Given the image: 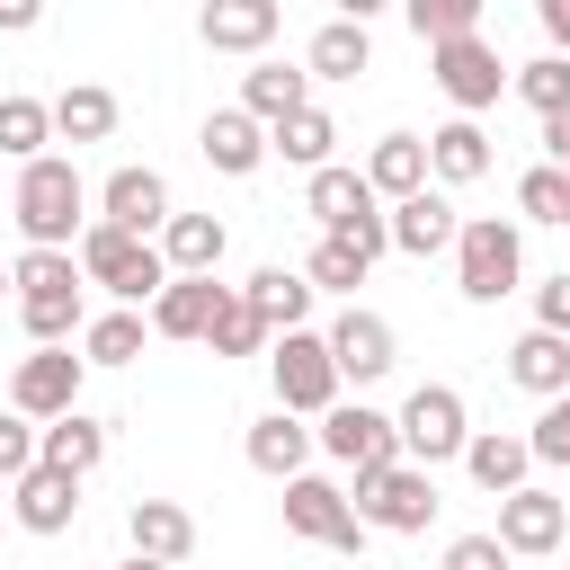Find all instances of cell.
Returning <instances> with one entry per match:
<instances>
[{"mask_svg":"<svg viewBox=\"0 0 570 570\" xmlns=\"http://www.w3.org/2000/svg\"><path fill=\"white\" fill-rule=\"evenodd\" d=\"M303 107H312V80H303L294 62L240 71V116H249V125H285V116H303Z\"/></svg>","mask_w":570,"mask_h":570,"instance_id":"83f0119b","label":"cell"},{"mask_svg":"<svg viewBox=\"0 0 570 570\" xmlns=\"http://www.w3.org/2000/svg\"><path fill=\"white\" fill-rule=\"evenodd\" d=\"M142 338H151L142 312H98V321H80V365H134Z\"/></svg>","mask_w":570,"mask_h":570,"instance_id":"836d02e7","label":"cell"},{"mask_svg":"<svg viewBox=\"0 0 570 570\" xmlns=\"http://www.w3.org/2000/svg\"><path fill=\"white\" fill-rule=\"evenodd\" d=\"M454 285H463V303L517 294V285H525V232H517L508 214H472V223L454 232Z\"/></svg>","mask_w":570,"mask_h":570,"instance_id":"3957f363","label":"cell"},{"mask_svg":"<svg viewBox=\"0 0 570 570\" xmlns=\"http://www.w3.org/2000/svg\"><path fill=\"white\" fill-rule=\"evenodd\" d=\"M107 419H89V410H71V419H53V428H36V463H53V472H71V481H89L98 463H107Z\"/></svg>","mask_w":570,"mask_h":570,"instance_id":"ffe728a7","label":"cell"},{"mask_svg":"<svg viewBox=\"0 0 570 570\" xmlns=\"http://www.w3.org/2000/svg\"><path fill=\"white\" fill-rule=\"evenodd\" d=\"M71 258H80V285H107V294H116V312H134V303H151V294L169 285L160 240H134V232H116V223H89V232L71 240Z\"/></svg>","mask_w":570,"mask_h":570,"instance_id":"7a4b0ae2","label":"cell"},{"mask_svg":"<svg viewBox=\"0 0 570 570\" xmlns=\"http://www.w3.org/2000/svg\"><path fill=\"white\" fill-rule=\"evenodd\" d=\"M508 383H517V392H534V401H561V392H570V338L525 330V338L508 347Z\"/></svg>","mask_w":570,"mask_h":570,"instance_id":"4dcf8cb0","label":"cell"},{"mask_svg":"<svg viewBox=\"0 0 570 570\" xmlns=\"http://www.w3.org/2000/svg\"><path fill=\"white\" fill-rule=\"evenodd\" d=\"M445 570H508V552H499V534H454Z\"/></svg>","mask_w":570,"mask_h":570,"instance_id":"ee69618b","label":"cell"},{"mask_svg":"<svg viewBox=\"0 0 570 570\" xmlns=\"http://www.w3.org/2000/svg\"><path fill=\"white\" fill-rule=\"evenodd\" d=\"M223 294H232V285H214V276H169L142 321H151V338H205L214 312H223Z\"/></svg>","mask_w":570,"mask_h":570,"instance_id":"ac0fdd59","label":"cell"},{"mask_svg":"<svg viewBox=\"0 0 570 570\" xmlns=\"http://www.w3.org/2000/svg\"><path fill=\"white\" fill-rule=\"evenodd\" d=\"M312 445H321L338 472H356V481H374V472H392V463H401V436H392V419H383V410H365V401H338V410H321Z\"/></svg>","mask_w":570,"mask_h":570,"instance_id":"ba28073f","label":"cell"},{"mask_svg":"<svg viewBox=\"0 0 570 570\" xmlns=\"http://www.w3.org/2000/svg\"><path fill=\"white\" fill-rule=\"evenodd\" d=\"M223 249H232V232H223L214 214H169V223H160V267H169V276H214Z\"/></svg>","mask_w":570,"mask_h":570,"instance_id":"cb8c5ba5","label":"cell"},{"mask_svg":"<svg viewBox=\"0 0 570 570\" xmlns=\"http://www.w3.org/2000/svg\"><path fill=\"white\" fill-rule=\"evenodd\" d=\"M365 276H374V258H365L356 240H338V232H321V240H312V267H303V285H312V294H356Z\"/></svg>","mask_w":570,"mask_h":570,"instance_id":"e575fe53","label":"cell"},{"mask_svg":"<svg viewBox=\"0 0 570 570\" xmlns=\"http://www.w3.org/2000/svg\"><path fill=\"white\" fill-rule=\"evenodd\" d=\"M561 525H570V508H561L543 481H525V490H508V499H499V525H490V534H499V552H508V561H534V552H552V543H561Z\"/></svg>","mask_w":570,"mask_h":570,"instance_id":"5bb4252c","label":"cell"},{"mask_svg":"<svg viewBox=\"0 0 570 570\" xmlns=\"http://www.w3.org/2000/svg\"><path fill=\"white\" fill-rule=\"evenodd\" d=\"M463 472H472L490 499H508V490H525L534 454H525V436H517V428H472V445H463Z\"/></svg>","mask_w":570,"mask_h":570,"instance_id":"484cf974","label":"cell"},{"mask_svg":"<svg viewBox=\"0 0 570 570\" xmlns=\"http://www.w3.org/2000/svg\"><path fill=\"white\" fill-rule=\"evenodd\" d=\"M45 107H53V134H62V142H107V134H116V116H125V107H116V89H98V80H71V89H62V98H45Z\"/></svg>","mask_w":570,"mask_h":570,"instance_id":"1f68e13d","label":"cell"},{"mask_svg":"<svg viewBox=\"0 0 570 570\" xmlns=\"http://www.w3.org/2000/svg\"><path fill=\"white\" fill-rule=\"evenodd\" d=\"M196 151H205L223 178H249V169L267 160V125H249L240 107H214V116H205V134H196Z\"/></svg>","mask_w":570,"mask_h":570,"instance_id":"f1b7e54d","label":"cell"},{"mask_svg":"<svg viewBox=\"0 0 570 570\" xmlns=\"http://www.w3.org/2000/svg\"><path fill=\"white\" fill-rule=\"evenodd\" d=\"M561 169H570V160H561Z\"/></svg>","mask_w":570,"mask_h":570,"instance_id":"f907efd6","label":"cell"},{"mask_svg":"<svg viewBox=\"0 0 570 570\" xmlns=\"http://www.w3.org/2000/svg\"><path fill=\"white\" fill-rule=\"evenodd\" d=\"M356 517H365V534H428L436 525V472H419V463H392V472H374V481H356V499H347Z\"/></svg>","mask_w":570,"mask_h":570,"instance_id":"52a82bcc","label":"cell"},{"mask_svg":"<svg viewBox=\"0 0 570 570\" xmlns=\"http://www.w3.org/2000/svg\"><path fill=\"white\" fill-rule=\"evenodd\" d=\"M534 18H543V36H552V53H561V62H570V0H543V9H534Z\"/></svg>","mask_w":570,"mask_h":570,"instance_id":"f6af8a7d","label":"cell"},{"mask_svg":"<svg viewBox=\"0 0 570 570\" xmlns=\"http://www.w3.org/2000/svg\"><path fill=\"white\" fill-rule=\"evenodd\" d=\"M0 294H9V267H0Z\"/></svg>","mask_w":570,"mask_h":570,"instance_id":"681fc988","label":"cell"},{"mask_svg":"<svg viewBox=\"0 0 570 570\" xmlns=\"http://www.w3.org/2000/svg\"><path fill=\"white\" fill-rule=\"evenodd\" d=\"M9 508H18V525H27V534H62V525L80 517V481H71V472H53V463H36L27 481H9Z\"/></svg>","mask_w":570,"mask_h":570,"instance_id":"7402d4cb","label":"cell"},{"mask_svg":"<svg viewBox=\"0 0 570 570\" xmlns=\"http://www.w3.org/2000/svg\"><path fill=\"white\" fill-rule=\"evenodd\" d=\"M392 436H401V463L436 472V463H454V454L472 445V410H463V392H454V383H419V392L401 401Z\"/></svg>","mask_w":570,"mask_h":570,"instance_id":"8992f818","label":"cell"},{"mask_svg":"<svg viewBox=\"0 0 570 570\" xmlns=\"http://www.w3.org/2000/svg\"><path fill=\"white\" fill-rule=\"evenodd\" d=\"M428 71H436V89L454 98V116H472V125H481V107H499V89H508V62H499V45H490V36L436 45V53H428Z\"/></svg>","mask_w":570,"mask_h":570,"instance_id":"8fae6325","label":"cell"},{"mask_svg":"<svg viewBox=\"0 0 570 570\" xmlns=\"http://www.w3.org/2000/svg\"><path fill=\"white\" fill-rule=\"evenodd\" d=\"M365 187H374V205L419 196V187H428V142H419V134H383V142L365 151Z\"/></svg>","mask_w":570,"mask_h":570,"instance_id":"f546056e","label":"cell"},{"mask_svg":"<svg viewBox=\"0 0 570 570\" xmlns=\"http://www.w3.org/2000/svg\"><path fill=\"white\" fill-rule=\"evenodd\" d=\"M330 365H338V383H383L392 365H401V338H392V321L383 312H365V303H347L330 330Z\"/></svg>","mask_w":570,"mask_h":570,"instance_id":"7c38bea8","label":"cell"},{"mask_svg":"<svg viewBox=\"0 0 570 570\" xmlns=\"http://www.w3.org/2000/svg\"><path fill=\"white\" fill-rule=\"evenodd\" d=\"M0 27H9V36H27V27H36V0H0Z\"/></svg>","mask_w":570,"mask_h":570,"instance_id":"7dc6e473","label":"cell"},{"mask_svg":"<svg viewBox=\"0 0 570 570\" xmlns=\"http://www.w3.org/2000/svg\"><path fill=\"white\" fill-rule=\"evenodd\" d=\"M330 142H338V125H330V107H303V116H285V125H267V151H276V160H294L303 178H312V169H330Z\"/></svg>","mask_w":570,"mask_h":570,"instance_id":"d6a6232c","label":"cell"},{"mask_svg":"<svg viewBox=\"0 0 570 570\" xmlns=\"http://www.w3.org/2000/svg\"><path fill=\"white\" fill-rule=\"evenodd\" d=\"M9 214H18L27 249H71V240L89 232V187H80V169H71L62 151H45V160H27V169H18Z\"/></svg>","mask_w":570,"mask_h":570,"instance_id":"6da1fadb","label":"cell"},{"mask_svg":"<svg viewBox=\"0 0 570 570\" xmlns=\"http://www.w3.org/2000/svg\"><path fill=\"white\" fill-rule=\"evenodd\" d=\"M267 383H276V410H285V419H321V410H338L330 338H321V330H285V338H267Z\"/></svg>","mask_w":570,"mask_h":570,"instance_id":"5b68a950","label":"cell"},{"mask_svg":"<svg viewBox=\"0 0 570 570\" xmlns=\"http://www.w3.org/2000/svg\"><path fill=\"white\" fill-rule=\"evenodd\" d=\"M508 89H517L534 116H561V107H570V62H561V53H534V62L508 71Z\"/></svg>","mask_w":570,"mask_h":570,"instance_id":"f35d334b","label":"cell"},{"mask_svg":"<svg viewBox=\"0 0 570 570\" xmlns=\"http://www.w3.org/2000/svg\"><path fill=\"white\" fill-rule=\"evenodd\" d=\"M410 18V36L436 53V45H463V36H481V0H410L401 9Z\"/></svg>","mask_w":570,"mask_h":570,"instance_id":"d590c367","label":"cell"},{"mask_svg":"<svg viewBox=\"0 0 570 570\" xmlns=\"http://www.w3.org/2000/svg\"><path fill=\"white\" fill-rule=\"evenodd\" d=\"M561 232H570V223H561Z\"/></svg>","mask_w":570,"mask_h":570,"instance_id":"816d5d0a","label":"cell"},{"mask_svg":"<svg viewBox=\"0 0 570 570\" xmlns=\"http://www.w3.org/2000/svg\"><path fill=\"white\" fill-rule=\"evenodd\" d=\"M365 62H374L365 18H330V27H312V45H303V80H356Z\"/></svg>","mask_w":570,"mask_h":570,"instance_id":"4316f807","label":"cell"},{"mask_svg":"<svg viewBox=\"0 0 570 570\" xmlns=\"http://www.w3.org/2000/svg\"><path fill=\"white\" fill-rule=\"evenodd\" d=\"M80 356L71 347H36V356H18V374H9V410L27 419V428H53V419H71L80 410Z\"/></svg>","mask_w":570,"mask_h":570,"instance_id":"9c48e42d","label":"cell"},{"mask_svg":"<svg viewBox=\"0 0 570 570\" xmlns=\"http://www.w3.org/2000/svg\"><path fill=\"white\" fill-rule=\"evenodd\" d=\"M45 142H53V107L45 98H0V151L27 169V160H45Z\"/></svg>","mask_w":570,"mask_h":570,"instance_id":"8d00e7d4","label":"cell"},{"mask_svg":"<svg viewBox=\"0 0 570 570\" xmlns=\"http://www.w3.org/2000/svg\"><path fill=\"white\" fill-rule=\"evenodd\" d=\"M517 214H525V223H570V169L534 160V169L517 178Z\"/></svg>","mask_w":570,"mask_h":570,"instance_id":"ab89813d","label":"cell"},{"mask_svg":"<svg viewBox=\"0 0 570 570\" xmlns=\"http://www.w3.org/2000/svg\"><path fill=\"white\" fill-rule=\"evenodd\" d=\"M428 178H436V187H472V178H490V134H481L472 116H445V125L428 134Z\"/></svg>","mask_w":570,"mask_h":570,"instance_id":"603a6c76","label":"cell"},{"mask_svg":"<svg viewBox=\"0 0 570 570\" xmlns=\"http://www.w3.org/2000/svg\"><path fill=\"white\" fill-rule=\"evenodd\" d=\"M240 303L267 321V338H285V330H312V285H303V267H258V276L240 285Z\"/></svg>","mask_w":570,"mask_h":570,"instance_id":"d4e9b609","label":"cell"},{"mask_svg":"<svg viewBox=\"0 0 570 570\" xmlns=\"http://www.w3.org/2000/svg\"><path fill=\"white\" fill-rule=\"evenodd\" d=\"M36 472V428L18 410H0V481H27Z\"/></svg>","mask_w":570,"mask_h":570,"instance_id":"b9f144b4","label":"cell"},{"mask_svg":"<svg viewBox=\"0 0 570 570\" xmlns=\"http://www.w3.org/2000/svg\"><path fill=\"white\" fill-rule=\"evenodd\" d=\"M240 454H249V472H267V481H303V463H312V428L285 419V410H267V419H249Z\"/></svg>","mask_w":570,"mask_h":570,"instance_id":"44dd1931","label":"cell"},{"mask_svg":"<svg viewBox=\"0 0 570 570\" xmlns=\"http://www.w3.org/2000/svg\"><path fill=\"white\" fill-rule=\"evenodd\" d=\"M303 214H312L321 232L356 240L365 258H383V249H392V232H383V205H374L365 169H347V160H330V169H312V178H303Z\"/></svg>","mask_w":570,"mask_h":570,"instance_id":"277c9868","label":"cell"},{"mask_svg":"<svg viewBox=\"0 0 570 570\" xmlns=\"http://www.w3.org/2000/svg\"><path fill=\"white\" fill-rule=\"evenodd\" d=\"M525 454H534V463H561V472H570V392H561V401H543V419L525 428Z\"/></svg>","mask_w":570,"mask_h":570,"instance_id":"60d3db41","label":"cell"},{"mask_svg":"<svg viewBox=\"0 0 570 570\" xmlns=\"http://www.w3.org/2000/svg\"><path fill=\"white\" fill-rule=\"evenodd\" d=\"M169 214H178V205H169V178L125 160V169L98 187V214H89V223H116V232H134V240H160V223H169Z\"/></svg>","mask_w":570,"mask_h":570,"instance_id":"4fadbf2b","label":"cell"},{"mask_svg":"<svg viewBox=\"0 0 570 570\" xmlns=\"http://www.w3.org/2000/svg\"><path fill=\"white\" fill-rule=\"evenodd\" d=\"M9 285H18V312H80V258L71 249H18Z\"/></svg>","mask_w":570,"mask_h":570,"instance_id":"e0dca14e","label":"cell"},{"mask_svg":"<svg viewBox=\"0 0 570 570\" xmlns=\"http://www.w3.org/2000/svg\"><path fill=\"white\" fill-rule=\"evenodd\" d=\"M534 330H552V338H570V267L534 285Z\"/></svg>","mask_w":570,"mask_h":570,"instance_id":"7bdbcfd3","label":"cell"},{"mask_svg":"<svg viewBox=\"0 0 570 570\" xmlns=\"http://www.w3.org/2000/svg\"><path fill=\"white\" fill-rule=\"evenodd\" d=\"M543 160H552V169L570 160V107H561V116H543Z\"/></svg>","mask_w":570,"mask_h":570,"instance_id":"bcb514c9","label":"cell"},{"mask_svg":"<svg viewBox=\"0 0 570 570\" xmlns=\"http://www.w3.org/2000/svg\"><path fill=\"white\" fill-rule=\"evenodd\" d=\"M285 534H303V543H330V552H365V517L347 508V490L338 481H321V472H303V481H285Z\"/></svg>","mask_w":570,"mask_h":570,"instance_id":"30bf717a","label":"cell"},{"mask_svg":"<svg viewBox=\"0 0 570 570\" xmlns=\"http://www.w3.org/2000/svg\"><path fill=\"white\" fill-rule=\"evenodd\" d=\"M383 232H392V249H401V258H436V249H454L463 214H454L436 187H419V196H401V205L383 214Z\"/></svg>","mask_w":570,"mask_h":570,"instance_id":"2e32d148","label":"cell"},{"mask_svg":"<svg viewBox=\"0 0 570 570\" xmlns=\"http://www.w3.org/2000/svg\"><path fill=\"white\" fill-rule=\"evenodd\" d=\"M116 570H160V561H116Z\"/></svg>","mask_w":570,"mask_h":570,"instance_id":"c3c4849f","label":"cell"},{"mask_svg":"<svg viewBox=\"0 0 570 570\" xmlns=\"http://www.w3.org/2000/svg\"><path fill=\"white\" fill-rule=\"evenodd\" d=\"M205 347L214 356H267V321L240 303V285L223 294V312H214V330H205Z\"/></svg>","mask_w":570,"mask_h":570,"instance_id":"74e56055","label":"cell"},{"mask_svg":"<svg viewBox=\"0 0 570 570\" xmlns=\"http://www.w3.org/2000/svg\"><path fill=\"white\" fill-rule=\"evenodd\" d=\"M276 27H285L276 0H205V18H196V36H205L214 53H258Z\"/></svg>","mask_w":570,"mask_h":570,"instance_id":"d6986e66","label":"cell"},{"mask_svg":"<svg viewBox=\"0 0 570 570\" xmlns=\"http://www.w3.org/2000/svg\"><path fill=\"white\" fill-rule=\"evenodd\" d=\"M125 543H134V561L178 570V561L196 552V517H187L178 499H134V508H125Z\"/></svg>","mask_w":570,"mask_h":570,"instance_id":"9a60e30c","label":"cell"}]
</instances>
